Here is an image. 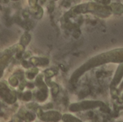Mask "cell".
<instances>
[{
    "label": "cell",
    "mask_w": 123,
    "mask_h": 122,
    "mask_svg": "<svg viewBox=\"0 0 123 122\" xmlns=\"http://www.w3.org/2000/svg\"><path fill=\"white\" fill-rule=\"evenodd\" d=\"M104 104L101 101H83L78 104H73L70 106L69 110L73 112L79 111L82 110H86L89 109L96 108L98 106H102Z\"/></svg>",
    "instance_id": "obj_3"
},
{
    "label": "cell",
    "mask_w": 123,
    "mask_h": 122,
    "mask_svg": "<svg viewBox=\"0 0 123 122\" xmlns=\"http://www.w3.org/2000/svg\"><path fill=\"white\" fill-rule=\"evenodd\" d=\"M20 116L26 122H33L35 119V115L32 113H30V112H24L22 116Z\"/></svg>",
    "instance_id": "obj_10"
},
{
    "label": "cell",
    "mask_w": 123,
    "mask_h": 122,
    "mask_svg": "<svg viewBox=\"0 0 123 122\" xmlns=\"http://www.w3.org/2000/svg\"><path fill=\"white\" fill-rule=\"evenodd\" d=\"M108 63H123V48L115 49L110 50L102 54H99L89 60L86 63L82 65L79 69H77L72 75L71 78V81L72 83L77 82L78 79L87 70Z\"/></svg>",
    "instance_id": "obj_1"
},
{
    "label": "cell",
    "mask_w": 123,
    "mask_h": 122,
    "mask_svg": "<svg viewBox=\"0 0 123 122\" xmlns=\"http://www.w3.org/2000/svg\"><path fill=\"white\" fill-rule=\"evenodd\" d=\"M123 89V83H121V85H120V91H122Z\"/></svg>",
    "instance_id": "obj_27"
},
{
    "label": "cell",
    "mask_w": 123,
    "mask_h": 122,
    "mask_svg": "<svg viewBox=\"0 0 123 122\" xmlns=\"http://www.w3.org/2000/svg\"><path fill=\"white\" fill-rule=\"evenodd\" d=\"M36 98H37V101H40V102H43V101H45L47 99V98H48V92L39 91H37V93H36Z\"/></svg>",
    "instance_id": "obj_11"
},
{
    "label": "cell",
    "mask_w": 123,
    "mask_h": 122,
    "mask_svg": "<svg viewBox=\"0 0 123 122\" xmlns=\"http://www.w3.org/2000/svg\"><path fill=\"white\" fill-rule=\"evenodd\" d=\"M25 83L23 82V81H22L21 83H20V85H19V89H20V90H23L24 88H25Z\"/></svg>",
    "instance_id": "obj_24"
},
{
    "label": "cell",
    "mask_w": 123,
    "mask_h": 122,
    "mask_svg": "<svg viewBox=\"0 0 123 122\" xmlns=\"http://www.w3.org/2000/svg\"><path fill=\"white\" fill-rule=\"evenodd\" d=\"M21 122V120L19 117H14L11 122Z\"/></svg>",
    "instance_id": "obj_25"
},
{
    "label": "cell",
    "mask_w": 123,
    "mask_h": 122,
    "mask_svg": "<svg viewBox=\"0 0 123 122\" xmlns=\"http://www.w3.org/2000/svg\"><path fill=\"white\" fill-rule=\"evenodd\" d=\"M97 4H102V5H105V6H107L110 3V1L111 0H93Z\"/></svg>",
    "instance_id": "obj_19"
},
{
    "label": "cell",
    "mask_w": 123,
    "mask_h": 122,
    "mask_svg": "<svg viewBox=\"0 0 123 122\" xmlns=\"http://www.w3.org/2000/svg\"><path fill=\"white\" fill-rule=\"evenodd\" d=\"M30 12L34 15V17L36 19H40L42 18L43 15V9L40 6L37 5L35 7L30 9Z\"/></svg>",
    "instance_id": "obj_8"
},
{
    "label": "cell",
    "mask_w": 123,
    "mask_h": 122,
    "mask_svg": "<svg viewBox=\"0 0 123 122\" xmlns=\"http://www.w3.org/2000/svg\"><path fill=\"white\" fill-rule=\"evenodd\" d=\"M101 111H104V112H109V111H110V109H109L107 106H105V104H103V105L101 106Z\"/></svg>",
    "instance_id": "obj_22"
},
{
    "label": "cell",
    "mask_w": 123,
    "mask_h": 122,
    "mask_svg": "<svg viewBox=\"0 0 123 122\" xmlns=\"http://www.w3.org/2000/svg\"><path fill=\"white\" fill-rule=\"evenodd\" d=\"M22 99L23 101H30L32 99V93L30 91H26V92H25L22 94Z\"/></svg>",
    "instance_id": "obj_17"
},
{
    "label": "cell",
    "mask_w": 123,
    "mask_h": 122,
    "mask_svg": "<svg viewBox=\"0 0 123 122\" xmlns=\"http://www.w3.org/2000/svg\"><path fill=\"white\" fill-rule=\"evenodd\" d=\"M39 1H40V5L43 4L46 1V0H39Z\"/></svg>",
    "instance_id": "obj_26"
},
{
    "label": "cell",
    "mask_w": 123,
    "mask_h": 122,
    "mask_svg": "<svg viewBox=\"0 0 123 122\" xmlns=\"http://www.w3.org/2000/svg\"><path fill=\"white\" fill-rule=\"evenodd\" d=\"M39 119L45 122H57L62 118L61 114L55 111H50L47 112H43L40 109L38 110Z\"/></svg>",
    "instance_id": "obj_5"
},
{
    "label": "cell",
    "mask_w": 123,
    "mask_h": 122,
    "mask_svg": "<svg viewBox=\"0 0 123 122\" xmlns=\"http://www.w3.org/2000/svg\"><path fill=\"white\" fill-rule=\"evenodd\" d=\"M30 62L35 65H45L48 64L49 60L48 58H32Z\"/></svg>",
    "instance_id": "obj_7"
},
{
    "label": "cell",
    "mask_w": 123,
    "mask_h": 122,
    "mask_svg": "<svg viewBox=\"0 0 123 122\" xmlns=\"http://www.w3.org/2000/svg\"><path fill=\"white\" fill-rule=\"evenodd\" d=\"M30 40H31L30 35L28 33H25L20 39V44L23 46H25L30 42Z\"/></svg>",
    "instance_id": "obj_12"
},
{
    "label": "cell",
    "mask_w": 123,
    "mask_h": 122,
    "mask_svg": "<svg viewBox=\"0 0 123 122\" xmlns=\"http://www.w3.org/2000/svg\"><path fill=\"white\" fill-rule=\"evenodd\" d=\"M0 97L9 104H14L17 100V95L14 91H11L4 83H0Z\"/></svg>",
    "instance_id": "obj_4"
},
{
    "label": "cell",
    "mask_w": 123,
    "mask_h": 122,
    "mask_svg": "<svg viewBox=\"0 0 123 122\" xmlns=\"http://www.w3.org/2000/svg\"><path fill=\"white\" fill-rule=\"evenodd\" d=\"M37 1H38V0H28L29 4H30V6L31 8L35 7L37 6Z\"/></svg>",
    "instance_id": "obj_20"
},
{
    "label": "cell",
    "mask_w": 123,
    "mask_h": 122,
    "mask_svg": "<svg viewBox=\"0 0 123 122\" xmlns=\"http://www.w3.org/2000/svg\"><path fill=\"white\" fill-rule=\"evenodd\" d=\"M62 119L63 122H81L79 119L70 114H64L62 116Z\"/></svg>",
    "instance_id": "obj_13"
},
{
    "label": "cell",
    "mask_w": 123,
    "mask_h": 122,
    "mask_svg": "<svg viewBox=\"0 0 123 122\" xmlns=\"http://www.w3.org/2000/svg\"><path fill=\"white\" fill-rule=\"evenodd\" d=\"M55 1H56V0H55Z\"/></svg>",
    "instance_id": "obj_28"
},
{
    "label": "cell",
    "mask_w": 123,
    "mask_h": 122,
    "mask_svg": "<svg viewBox=\"0 0 123 122\" xmlns=\"http://www.w3.org/2000/svg\"><path fill=\"white\" fill-rule=\"evenodd\" d=\"M9 84H10L12 86H13V87L17 86V85H18V78H17L15 75L12 76L9 78Z\"/></svg>",
    "instance_id": "obj_15"
},
{
    "label": "cell",
    "mask_w": 123,
    "mask_h": 122,
    "mask_svg": "<svg viewBox=\"0 0 123 122\" xmlns=\"http://www.w3.org/2000/svg\"><path fill=\"white\" fill-rule=\"evenodd\" d=\"M37 73H38V70L37 68H31L26 73L27 78L30 80H32L35 78V76L37 75Z\"/></svg>",
    "instance_id": "obj_14"
},
{
    "label": "cell",
    "mask_w": 123,
    "mask_h": 122,
    "mask_svg": "<svg viewBox=\"0 0 123 122\" xmlns=\"http://www.w3.org/2000/svg\"><path fill=\"white\" fill-rule=\"evenodd\" d=\"M22 66H23L24 68H28L30 67V63H29L27 61H26V60H23V61L22 62Z\"/></svg>",
    "instance_id": "obj_23"
},
{
    "label": "cell",
    "mask_w": 123,
    "mask_h": 122,
    "mask_svg": "<svg viewBox=\"0 0 123 122\" xmlns=\"http://www.w3.org/2000/svg\"><path fill=\"white\" fill-rule=\"evenodd\" d=\"M45 77L46 78H51L52 76H53L55 75V73L53 72V70L52 69H48V70H46L45 71Z\"/></svg>",
    "instance_id": "obj_18"
},
{
    "label": "cell",
    "mask_w": 123,
    "mask_h": 122,
    "mask_svg": "<svg viewBox=\"0 0 123 122\" xmlns=\"http://www.w3.org/2000/svg\"><path fill=\"white\" fill-rule=\"evenodd\" d=\"M89 12L102 17H108L111 14L112 11L110 6L102 5L96 2H88L73 7L68 12H67L66 16L71 17L79 14H85Z\"/></svg>",
    "instance_id": "obj_2"
},
{
    "label": "cell",
    "mask_w": 123,
    "mask_h": 122,
    "mask_svg": "<svg viewBox=\"0 0 123 122\" xmlns=\"http://www.w3.org/2000/svg\"><path fill=\"white\" fill-rule=\"evenodd\" d=\"M50 85H51L50 86H51V88H52V89H51L52 95H53V96H55L58 93L59 88H58V85H57V84H55V83H50Z\"/></svg>",
    "instance_id": "obj_16"
},
{
    "label": "cell",
    "mask_w": 123,
    "mask_h": 122,
    "mask_svg": "<svg viewBox=\"0 0 123 122\" xmlns=\"http://www.w3.org/2000/svg\"><path fill=\"white\" fill-rule=\"evenodd\" d=\"M123 77V63H121L115 73V76L113 78V81L112 82V88L115 89V88L120 83V82L121 81L122 78Z\"/></svg>",
    "instance_id": "obj_6"
},
{
    "label": "cell",
    "mask_w": 123,
    "mask_h": 122,
    "mask_svg": "<svg viewBox=\"0 0 123 122\" xmlns=\"http://www.w3.org/2000/svg\"><path fill=\"white\" fill-rule=\"evenodd\" d=\"M48 12H52L53 11V9H54V4L53 2H50L48 6Z\"/></svg>",
    "instance_id": "obj_21"
},
{
    "label": "cell",
    "mask_w": 123,
    "mask_h": 122,
    "mask_svg": "<svg viewBox=\"0 0 123 122\" xmlns=\"http://www.w3.org/2000/svg\"><path fill=\"white\" fill-rule=\"evenodd\" d=\"M110 9L112 12L117 14H121L123 13V5L120 3H113L110 5Z\"/></svg>",
    "instance_id": "obj_9"
}]
</instances>
